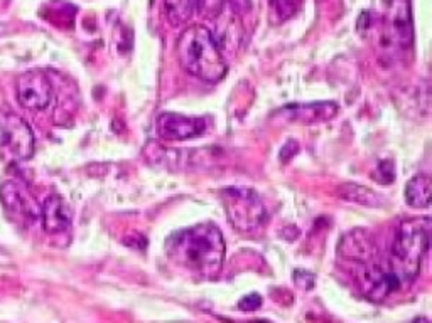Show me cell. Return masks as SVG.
Here are the masks:
<instances>
[{
    "label": "cell",
    "instance_id": "cell-1",
    "mask_svg": "<svg viewBox=\"0 0 432 323\" xmlns=\"http://www.w3.org/2000/svg\"><path fill=\"white\" fill-rule=\"evenodd\" d=\"M166 253L171 261L193 276L215 280L225 261V240L215 224H196L174 233L167 240Z\"/></svg>",
    "mask_w": 432,
    "mask_h": 323
},
{
    "label": "cell",
    "instance_id": "cell-2",
    "mask_svg": "<svg viewBox=\"0 0 432 323\" xmlns=\"http://www.w3.org/2000/svg\"><path fill=\"white\" fill-rule=\"evenodd\" d=\"M179 62L195 78L216 83L226 75V62L210 29L191 25L184 29L176 44Z\"/></svg>",
    "mask_w": 432,
    "mask_h": 323
},
{
    "label": "cell",
    "instance_id": "cell-3",
    "mask_svg": "<svg viewBox=\"0 0 432 323\" xmlns=\"http://www.w3.org/2000/svg\"><path fill=\"white\" fill-rule=\"evenodd\" d=\"M431 241V219L413 218L398 226L392 242L389 266L404 285L419 276L420 263L427 255Z\"/></svg>",
    "mask_w": 432,
    "mask_h": 323
},
{
    "label": "cell",
    "instance_id": "cell-4",
    "mask_svg": "<svg viewBox=\"0 0 432 323\" xmlns=\"http://www.w3.org/2000/svg\"><path fill=\"white\" fill-rule=\"evenodd\" d=\"M221 201L228 221L240 233H255L269 219L262 199L250 187H225L221 190Z\"/></svg>",
    "mask_w": 432,
    "mask_h": 323
},
{
    "label": "cell",
    "instance_id": "cell-5",
    "mask_svg": "<svg viewBox=\"0 0 432 323\" xmlns=\"http://www.w3.org/2000/svg\"><path fill=\"white\" fill-rule=\"evenodd\" d=\"M0 145L17 160H27L34 155V133L22 116L12 109H0Z\"/></svg>",
    "mask_w": 432,
    "mask_h": 323
},
{
    "label": "cell",
    "instance_id": "cell-6",
    "mask_svg": "<svg viewBox=\"0 0 432 323\" xmlns=\"http://www.w3.org/2000/svg\"><path fill=\"white\" fill-rule=\"evenodd\" d=\"M361 270L357 273L358 285L361 292L372 302H383L392 293L404 288V283L400 278L390 270V266L376 263L375 259L370 263L360 264Z\"/></svg>",
    "mask_w": 432,
    "mask_h": 323
},
{
    "label": "cell",
    "instance_id": "cell-7",
    "mask_svg": "<svg viewBox=\"0 0 432 323\" xmlns=\"http://www.w3.org/2000/svg\"><path fill=\"white\" fill-rule=\"evenodd\" d=\"M0 201L10 218L17 219L21 224H32L41 218V207L24 183L16 181L2 183Z\"/></svg>",
    "mask_w": 432,
    "mask_h": 323
},
{
    "label": "cell",
    "instance_id": "cell-8",
    "mask_svg": "<svg viewBox=\"0 0 432 323\" xmlns=\"http://www.w3.org/2000/svg\"><path fill=\"white\" fill-rule=\"evenodd\" d=\"M389 12L385 17V39L402 51L413 44V22L409 0H387Z\"/></svg>",
    "mask_w": 432,
    "mask_h": 323
},
{
    "label": "cell",
    "instance_id": "cell-9",
    "mask_svg": "<svg viewBox=\"0 0 432 323\" xmlns=\"http://www.w3.org/2000/svg\"><path fill=\"white\" fill-rule=\"evenodd\" d=\"M17 101L25 109H44L53 100V86L43 71H27L17 78Z\"/></svg>",
    "mask_w": 432,
    "mask_h": 323
},
{
    "label": "cell",
    "instance_id": "cell-10",
    "mask_svg": "<svg viewBox=\"0 0 432 323\" xmlns=\"http://www.w3.org/2000/svg\"><path fill=\"white\" fill-rule=\"evenodd\" d=\"M156 128L159 137L166 140H189L201 137L206 131V121L181 113H163L157 116Z\"/></svg>",
    "mask_w": 432,
    "mask_h": 323
},
{
    "label": "cell",
    "instance_id": "cell-11",
    "mask_svg": "<svg viewBox=\"0 0 432 323\" xmlns=\"http://www.w3.org/2000/svg\"><path fill=\"white\" fill-rule=\"evenodd\" d=\"M338 253L348 261L365 264L376 258V244L368 231L358 227V229L351 231L343 237L339 242Z\"/></svg>",
    "mask_w": 432,
    "mask_h": 323
},
{
    "label": "cell",
    "instance_id": "cell-12",
    "mask_svg": "<svg viewBox=\"0 0 432 323\" xmlns=\"http://www.w3.org/2000/svg\"><path fill=\"white\" fill-rule=\"evenodd\" d=\"M339 106L335 101H314V103H299V105H287L280 109L282 115L289 120L299 121V123H321L335 118L338 115Z\"/></svg>",
    "mask_w": 432,
    "mask_h": 323
},
{
    "label": "cell",
    "instance_id": "cell-13",
    "mask_svg": "<svg viewBox=\"0 0 432 323\" xmlns=\"http://www.w3.org/2000/svg\"><path fill=\"white\" fill-rule=\"evenodd\" d=\"M41 219L46 233L61 234L71 227L73 211L63 197L53 194L44 201L41 207Z\"/></svg>",
    "mask_w": 432,
    "mask_h": 323
},
{
    "label": "cell",
    "instance_id": "cell-14",
    "mask_svg": "<svg viewBox=\"0 0 432 323\" xmlns=\"http://www.w3.org/2000/svg\"><path fill=\"white\" fill-rule=\"evenodd\" d=\"M211 34H213V32H211ZM213 39L216 40V44H218L221 54L223 51H235L237 47L240 46L241 24L235 10L232 9L225 10V7H223L221 12L216 16V32L213 34Z\"/></svg>",
    "mask_w": 432,
    "mask_h": 323
},
{
    "label": "cell",
    "instance_id": "cell-15",
    "mask_svg": "<svg viewBox=\"0 0 432 323\" xmlns=\"http://www.w3.org/2000/svg\"><path fill=\"white\" fill-rule=\"evenodd\" d=\"M338 197L343 201L353 202V204L365 205V207H380V205H383L382 196L373 192L370 187L360 185V183H353V182H348V183H343V185H339Z\"/></svg>",
    "mask_w": 432,
    "mask_h": 323
},
{
    "label": "cell",
    "instance_id": "cell-16",
    "mask_svg": "<svg viewBox=\"0 0 432 323\" xmlns=\"http://www.w3.org/2000/svg\"><path fill=\"white\" fill-rule=\"evenodd\" d=\"M431 190L432 181L429 175H416L405 185V201L413 209H427L431 205Z\"/></svg>",
    "mask_w": 432,
    "mask_h": 323
},
{
    "label": "cell",
    "instance_id": "cell-17",
    "mask_svg": "<svg viewBox=\"0 0 432 323\" xmlns=\"http://www.w3.org/2000/svg\"><path fill=\"white\" fill-rule=\"evenodd\" d=\"M163 10L166 19L173 25L186 24L196 12L195 0H163Z\"/></svg>",
    "mask_w": 432,
    "mask_h": 323
},
{
    "label": "cell",
    "instance_id": "cell-18",
    "mask_svg": "<svg viewBox=\"0 0 432 323\" xmlns=\"http://www.w3.org/2000/svg\"><path fill=\"white\" fill-rule=\"evenodd\" d=\"M269 2L276 10V14H279L282 19H289V17L298 12L301 0H269Z\"/></svg>",
    "mask_w": 432,
    "mask_h": 323
},
{
    "label": "cell",
    "instance_id": "cell-19",
    "mask_svg": "<svg viewBox=\"0 0 432 323\" xmlns=\"http://www.w3.org/2000/svg\"><path fill=\"white\" fill-rule=\"evenodd\" d=\"M196 10L206 17L218 16L221 9L225 7L226 0H195Z\"/></svg>",
    "mask_w": 432,
    "mask_h": 323
},
{
    "label": "cell",
    "instance_id": "cell-20",
    "mask_svg": "<svg viewBox=\"0 0 432 323\" xmlns=\"http://www.w3.org/2000/svg\"><path fill=\"white\" fill-rule=\"evenodd\" d=\"M373 179L380 183H392L395 181V167L394 162L390 160H382L379 162V167L376 172L373 174Z\"/></svg>",
    "mask_w": 432,
    "mask_h": 323
},
{
    "label": "cell",
    "instance_id": "cell-21",
    "mask_svg": "<svg viewBox=\"0 0 432 323\" xmlns=\"http://www.w3.org/2000/svg\"><path fill=\"white\" fill-rule=\"evenodd\" d=\"M260 307H262V296L259 293H250L238 302V308L243 311H254Z\"/></svg>",
    "mask_w": 432,
    "mask_h": 323
},
{
    "label": "cell",
    "instance_id": "cell-22",
    "mask_svg": "<svg viewBox=\"0 0 432 323\" xmlns=\"http://www.w3.org/2000/svg\"><path fill=\"white\" fill-rule=\"evenodd\" d=\"M294 280L299 286H302L304 289H311L314 286V274L309 273V271H306V270L296 271Z\"/></svg>",
    "mask_w": 432,
    "mask_h": 323
},
{
    "label": "cell",
    "instance_id": "cell-23",
    "mask_svg": "<svg viewBox=\"0 0 432 323\" xmlns=\"http://www.w3.org/2000/svg\"><path fill=\"white\" fill-rule=\"evenodd\" d=\"M226 5L232 10H235L238 16H241V14L248 12L252 9L250 0H226Z\"/></svg>",
    "mask_w": 432,
    "mask_h": 323
},
{
    "label": "cell",
    "instance_id": "cell-24",
    "mask_svg": "<svg viewBox=\"0 0 432 323\" xmlns=\"http://www.w3.org/2000/svg\"><path fill=\"white\" fill-rule=\"evenodd\" d=\"M298 150H299V145L296 142H287L285 143V146H284V150H282V153H280V159L282 160H289L291 159L292 155H294V153H298Z\"/></svg>",
    "mask_w": 432,
    "mask_h": 323
},
{
    "label": "cell",
    "instance_id": "cell-25",
    "mask_svg": "<svg viewBox=\"0 0 432 323\" xmlns=\"http://www.w3.org/2000/svg\"><path fill=\"white\" fill-rule=\"evenodd\" d=\"M370 19H372V12H363L361 14V17H360V21H358V29H360V31H363V29H368L370 27Z\"/></svg>",
    "mask_w": 432,
    "mask_h": 323
}]
</instances>
